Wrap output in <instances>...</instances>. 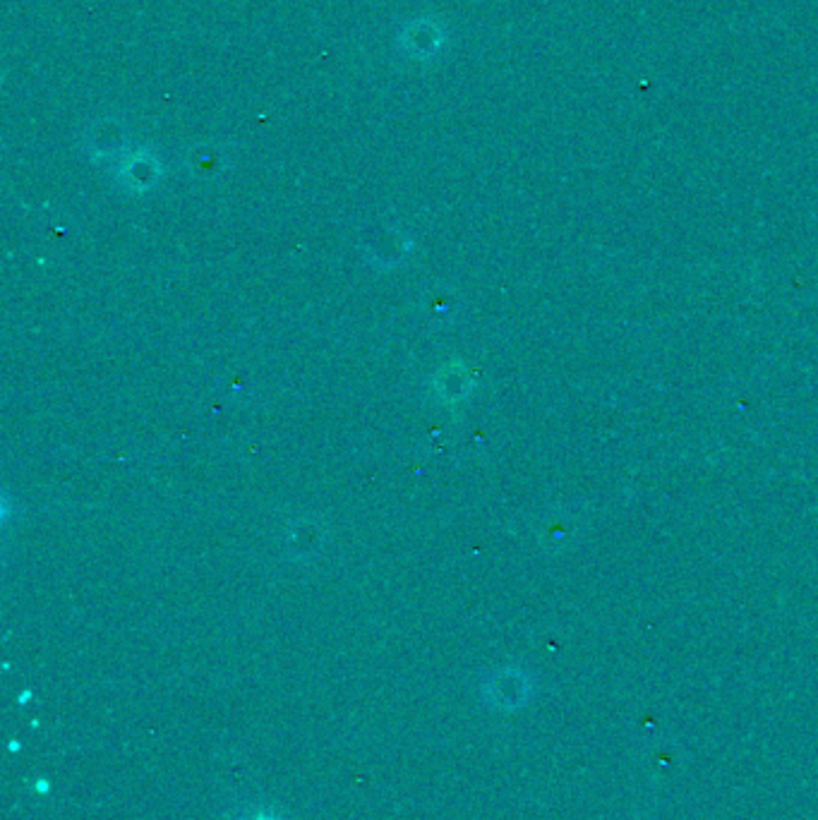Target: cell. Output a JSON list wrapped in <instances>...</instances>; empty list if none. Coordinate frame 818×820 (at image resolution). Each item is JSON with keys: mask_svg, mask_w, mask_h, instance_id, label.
<instances>
[{"mask_svg": "<svg viewBox=\"0 0 818 820\" xmlns=\"http://www.w3.org/2000/svg\"><path fill=\"white\" fill-rule=\"evenodd\" d=\"M20 749H22L20 741H10V751H20Z\"/></svg>", "mask_w": 818, "mask_h": 820, "instance_id": "cell-4", "label": "cell"}, {"mask_svg": "<svg viewBox=\"0 0 818 820\" xmlns=\"http://www.w3.org/2000/svg\"><path fill=\"white\" fill-rule=\"evenodd\" d=\"M29 698H32V693H29V691H27V693H22V696H20V698H17V701H20V703H27V701H29Z\"/></svg>", "mask_w": 818, "mask_h": 820, "instance_id": "cell-5", "label": "cell"}, {"mask_svg": "<svg viewBox=\"0 0 818 820\" xmlns=\"http://www.w3.org/2000/svg\"><path fill=\"white\" fill-rule=\"evenodd\" d=\"M528 698V679L519 672H504L487 686V703L497 710H516Z\"/></svg>", "mask_w": 818, "mask_h": 820, "instance_id": "cell-1", "label": "cell"}, {"mask_svg": "<svg viewBox=\"0 0 818 820\" xmlns=\"http://www.w3.org/2000/svg\"><path fill=\"white\" fill-rule=\"evenodd\" d=\"M233 820H284L274 809H267V806H255V809H245L240 811Z\"/></svg>", "mask_w": 818, "mask_h": 820, "instance_id": "cell-2", "label": "cell"}, {"mask_svg": "<svg viewBox=\"0 0 818 820\" xmlns=\"http://www.w3.org/2000/svg\"><path fill=\"white\" fill-rule=\"evenodd\" d=\"M48 789H51V787H48V782H46V780H36V792L46 794Z\"/></svg>", "mask_w": 818, "mask_h": 820, "instance_id": "cell-3", "label": "cell"}]
</instances>
